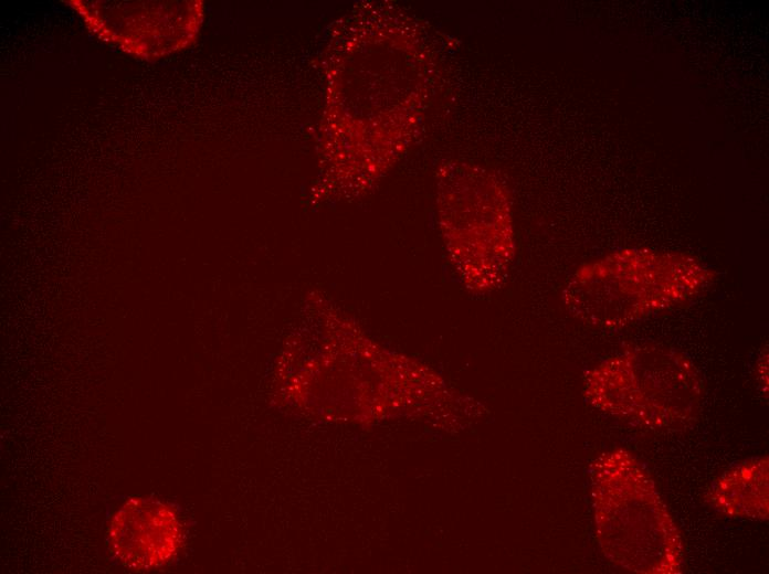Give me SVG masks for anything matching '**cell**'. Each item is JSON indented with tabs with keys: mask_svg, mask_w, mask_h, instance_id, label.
I'll use <instances>...</instances> for the list:
<instances>
[{
	"mask_svg": "<svg viewBox=\"0 0 769 574\" xmlns=\"http://www.w3.org/2000/svg\"><path fill=\"white\" fill-rule=\"evenodd\" d=\"M714 278L713 269L689 255L625 248L579 266L562 300L578 319L618 329L696 297Z\"/></svg>",
	"mask_w": 769,
	"mask_h": 574,
	"instance_id": "cell-1",
	"label": "cell"
},
{
	"mask_svg": "<svg viewBox=\"0 0 769 574\" xmlns=\"http://www.w3.org/2000/svg\"><path fill=\"white\" fill-rule=\"evenodd\" d=\"M508 189L494 171L441 169L439 212L447 254L465 288L491 293L506 280L515 254Z\"/></svg>",
	"mask_w": 769,
	"mask_h": 574,
	"instance_id": "cell-2",
	"label": "cell"
},
{
	"mask_svg": "<svg viewBox=\"0 0 769 574\" xmlns=\"http://www.w3.org/2000/svg\"><path fill=\"white\" fill-rule=\"evenodd\" d=\"M591 403L630 423L675 428L696 418L703 385L681 352L662 344H634L603 361L587 378Z\"/></svg>",
	"mask_w": 769,
	"mask_h": 574,
	"instance_id": "cell-3",
	"label": "cell"
},
{
	"mask_svg": "<svg viewBox=\"0 0 769 574\" xmlns=\"http://www.w3.org/2000/svg\"><path fill=\"white\" fill-rule=\"evenodd\" d=\"M604 455L598 485L604 551L630 571L677 572L680 534L652 480L624 450Z\"/></svg>",
	"mask_w": 769,
	"mask_h": 574,
	"instance_id": "cell-4",
	"label": "cell"
},
{
	"mask_svg": "<svg viewBox=\"0 0 769 574\" xmlns=\"http://www.w3.org/2000/svg\"><path fill=\"white\" fill-rule=\"evenodd\" d=\"M182 540L177 509L156 497H129L107 517V550L116 563L129 570L165 566L176 556Z\"/></svg>",
	"mask_w": 769,
	"mask_h": 574,
	"instance_id": "cell-5",
	"label": "cell"
},
{
	"mask_svg": "<svg viewBox=\"0 0 769 574\" xmlns=\"http://www.w3.org/2000/svg\"><path fill=\"white\" fill-rule=\"evenodd\" d=\"M719 512L731 517L766 519L768 515V459L742 463L719 477L707 496Z\"/></svg>",
	"mask_w": 769,
	"mask_h": 574,
	"instance_id": "cell-6",
	"label": "cell"
}]
</instances>
